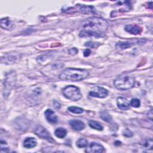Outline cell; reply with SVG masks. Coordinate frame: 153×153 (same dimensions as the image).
I'll list each match as a JSON object with an SVG mask.
<instances>
[{
	"instance_id": "obj_9",
	"label": "cell",
	"mask_w": 153,
	"mask_h": 153,
	"mask_svg": "<svg viewBox=\"0 0 153 153\" xmlns=\"http://www.w3.org/2000/svg\"><path fill=\"white\" fill-rule=\"evenodd\" d=\"M117 106L119 109L126 111L130 108V103L127 99L123 97H119L117 100Z\"/></svg>"
},
{
	"instance_id": "obj_19",
	"label": "cell",
	"mask_w": 153,
	"mask_h": 153,
	"mask_svg": "<svg viewBox=\"0 0 153 153\" xmlns=\"http://www.w3.org/2000/svg\"><path fill=\"white\" fill-rule=\"evenodd\" d=\"M101 118L106 121V122H110L112 120V117L109 114V113L107 112V111H102L100 112V115Z\"/></svg>"
},
{
	"instance_id": "obj_16",
	"label": "cell",
	"mask_w": 153,
	"mask_h": 153,
	"mask_svg": "<svg viewBox=\"0 0 153 153\" xmlns=\"http://www.w3.org/2000/svg\"><path fill=\"white\" fill-rule=\"evenodd\" d=\"M66 134H67L66 130L62 127L57 128L54 131V134L58 138H60V139L63 138L66 136Z\"/></svg>"
},
{
	"instance_id": "obj_13",
	"label": "cell",
	"mask_w": 153,
	"mask_h": 153,
	"mask_svg": "<svg viewBox=\"0 0 153 153\" xmlns=\"http://www.w3.org/2000/svg\"><path fill=\"white\" fill-rule=\"evenodd\" d=\"M36 145V140L33 137H26L23 141V146L26 148H32Z\"/></svg>"
},
{
	"instance_id": "obj_11",
	"label": "cell",
	"mask_w": 153,
	"mask_h": 153,
	"mask_svg": "<svg viewBox=\"0 0 153 153\" xmlns=\"http://www.w3.org/2000/svg\"><path fill=\"white\" fill-rule=\"evenodd\" d=\"M45 116L47 120L52 124H55L57 122V117L54 112L51 109H48L45 111Z\"/></svg>"
},
{
	"instance_id": "obj_15",
	"label": "cell",
	"mask_w": 153,
	"mask_h": 153,
	"mask_svg": "<svg viewBox=\"0 0 153 153\" xmlns=\"http://www.w3.org/2000/svg\"><path fill=\"white\" fill-rule=\"evenodd\" d=\"M13 26V23L9 18L5 17L1 19V27L4 29H10Z\"/></svg>"
},
{
	"instance_id": "obj_7",
	"label": "cell",
	"mask_w": 153,
	"mask_h": 153,
	"mask_svg": "<svg viewBox=\"0 0 153 153\" xmlns=\"http://www.w3.org/2000/svg\"><path fill=\"white\" fill-rule=\"evenodd\" d=\"M108 93L109 92L108 90L105 88L100 86H96L89 92V96L99 98H104L108 96Z\"/></svg>"
},
{
	"instance_id": "obj_12",
	"label": "cell",
	"mask_w": 153,
	"mask_h": 153,
	"mask_svg": "<svg viewBox=\"0 0 153 153\" xmlns=\"http://www.w3.org/2000/svg\"><path fill=\"white\" fill-rule=\"evenodd\" d=\"M125 30L133 35H138L142 32V28L136 25H127L125 27Z\"/></svg>"
},
{
	"instance_id": "obj_28",
	"label": "cell",
	"mask_w": 153,
	"mask_h": 153,
	"mask_svg": "<svg viewBox=\"0 0 153 153\" xmlns=\"http://www.w3.org/2000/svg\"><path fill=\"white\" fill-rule=\"evenodd\" d=\"M17 57H16V56H12V55H11V56H8V57H5L7 60H8V62H11L12 60L13 61H14L15 60V59L17 58Z\"/></svg>"
},
{
	"instance_id": "obj_30",
	"label": "cell",
	"mask_w": 153,
	"mask_h": 153,
	"mask_svg": "<svg viewBox=\"0 0 153 153\" xmlns=\"http://www.w3.org/2000/svg\"><path fill=\"white\" fill-rule=\"evenodd\" d=\"M57 106H59V107L60 108V105L59 103V102L55 101V102H54V107H55L56 109H59V108H58Z\"/></svg>"
},
{
	"instance_id": "obj_10",
	"label": "cell",
	"mask_w": 153,
	"mask_h": 153,
	"mask_svg": "<svg viewBox=\"0 0 153 153\" xmlns=\"http://www.w3.org/2000/svg\"><path fill=\"white\" fill-rule=\"evenodd\" d=\"M69 124L71 127L76 131H81L85 128L84 123L78 120H72L69 121Z\"/></svg>"
},
{
	"instance_id": "obj_24",
	"label": "cell",
	"mask_w": 153,
	"mask_h": 153,
	"mask_svg": "<svg viewBox=\"0 0 153 153\" xmlns=\"http://www.w3.org/2000/svg\"><path fill=\"white\" fill-rule=\"evenodd\" d=\"M99 45H100V44L99 42H93V41H88L84 44L85 46H86L87 47H90L92 48H95L97 47Z\"/></svg>"
},
{
	"instance_id": "obj_20",
	"label": "cell",
	"mask_w": 153,
	"mask_h": 153,
	"mask_svg": "<svg viewBox=\"0 0 153 153\" xmlns=\"http://www.w3.org/2000/svg\"><path fill=\"white\" fill-rule=\"evenodd\" d=\"M76 145L78 148H85L88 146V142L85 139L80 138L76 141Z\"/></svg>"
},
{
	"instance_id": "obj_21",
	"label": "cell",
	"mask_w": 153,
	"mask_h": 153,
	"mask_svg": "<svg viewBox=\"0 0 153 153\" xmlns=\"http://www.w3.org/2000/svg\"><path fill=\"white\" fill-rule=\"evenodd\" d=\"M68 111L73 114H81L84 112V110L79 107H76V106H70L68 108Z\"/></svg>"
},
{
	"instance_id": "obj_25",
	"label": "cell",
	"mask_w": 153,
	"mask_h": 153,
	"mask_svg": "<svg viewBox=\"0 0 153 153\" xmlns=\"http://www.w3.org/2000/svg\"><path fill=\"white\" fill-rule=\"evenodd\" d=\"M123 134L124 136H126V137H130L133 136V132H132L130 130H129V129H128V128H126V129H125V130L123 131Z\"/></svg>"
},
{
	"instance_id": "obj_23",
	"label": "cell",
	"mask_w": 153,
	"mask_h": 153,
	"mask_svg": "<svg viewBox=\"0 0 153 153\" xmlns=\"http://www.w3.org/2000/svg\"><path fill=\"white\" fill-rule=\"evenodd\" d=\"M130 105H131V106H133L134 108H138L140 105V101L138 99H136V98L132 99L130 100Z\"/></svg>"
},
{
	"instance_id": "obj_26",
	"label": "cell",
	"mask_w": 153,
	"mask_h": 153,
	"mask_svg": "<svg viewBox=\"0 0 153 153\" xmlns=\"http://www.w3.org/2000/svg\"><path fill=\"white\" fill-rule=\"evenodd\" d=\"M63 66V65L62 63H58V64H57V63H54V64L52 66V68H53V69H60V68H61Z\"/></svg>"
},
{
	"instance_id": "obj_8",
	"label": "cell",
	"mask_w": 153,
	"mask_h": 153,
	"mask_svg": "<svg viewBox=\"0 0 153 153\" xmlns=\"http://www.w3.org/2000/svg\"><path fill=\"white\" fill-rule=\"evenodd\" d=\"M103 147L102 145L96 142H91L88 145L85 152L88 153H100L103 152Z\"/></svg>"
},
{
	"instance_id": "obj_6",
	"label": "cell",
	"mask_w": 153,
	"mask_h": 153,
	"mask_svg": "<svg viewBox=\"0 0 153 153\" xmlns=\"http://www.w3.org/2000/svg\"><path fill=\"white\" fill-rule=\"evenodd\" d=\"M35 133L39 137L45 139L50 142H53L54 140L51 137L50 133L41 126H37L34 130Z\"/></svg>"
},
{
	"instance_id": "obj_1",
	"label": "cell",
	"mask_w": 153,
	"mask_h": 153,
	"mask_svg": "<svg viewBox=\"0 0 153 153\" xmlns=\"http://www.w3.org/2000/svg\"><path fill=\"white\" fill-rule=\"evenodd\" d=\"M83 30L80 31L81 37H102L109 27L108 22L100 17H91L84 20L81 22Z\"/></svg>"
},
{
	"instance_id": "obj_18",
	"label": "cell",
	"mask_w": 153,
	"mask_h": 153,
	"mask_svg": "<svg viewBox=\"0 0 153 153\" xmlns=\"http://www.w3.org/2000/svg\"><path fill=\"white\" fill-rule=\"evenodd\" d=\"M88 125L89 126L95 130H103V126L99 123L98 122L94 121V120H90L88 121Z\"/></svg>"
},
{
	"instance_id": "obj_22",
	"label": "cell",
	"mask_w": 153,
	"mask_h": 153,
	"mask_svg": "<svg viewBox=\"0 0 153 153\" xmlns=\"http://www.w3.org/2000/svg\"><path fill=\"white\" fill-rule=\"evenodd\" d=\"M152 145H153V142H152V139H149L148 140H145L143 143V146H144L145 149H152Z\"/></svg>"
},
{
	"instance_id": "obj_27",
	"label": "cell",
	"mask_w": 153,
	"mask_h": 153,
	"mask_svg": "<svg viewBox=\"0 0 153 153\" xmlns=\"http://www.w3.org/2000/svg\"><path fill=\"white\" fill-rule=\"evenodd\" d=\"M69 54H70L75 55V54H77V53H78V50H77V48H72L71 49L69 50Z\"/></svg>"
},
{
	"instance_id": "obj_4",
	"label": "cell",
	"mask_w": 153,
	"mask_h": 153,
	"mask_svg": "<svg viewBox=\"0 0 153 153\" xmlns=\"http://www.w3.org/2000/svg\"><path fill=\"white\" fill-rule=\"evenodd\" d=\"M16 78H17V76L15 71H12L7 74L5 80H4V89L3 95L4 97L8 96V95L11 92V90L15 86L16 83Z\"/></svg>"
},
{
	"instance_id": "obj_17",
	"label": "cell",
	"mask_w": 153,
	"mask_h": 153,
	"mask_svg": "<svg viewBox=\"0 0 153 153\" xmlns=\"http://www.w3.org/2000/svg\"><path fill=\"white\" fill-rule=\"evenodd\" d=\"M132 45L133 44L130 42H118L116 44V48L120 50H124L131 47Z\"/></svg>"
},
{
	"instance_id": "obj_29",
	"label": "cell",
	"mask_w": 153,
	"mask_h": 153,
	"mask_svg": "<svg viewBox=\"0 0 153 153\" xmlns=\"http://www.w3.org/2000/svg\"><path fill=\"white\" fill-rule=\"evenodd\" d=\"M91 50H89V49H86L84 51V56L85 57H87L90 54H91Z\"/></svg>"
},
{
	"instance_id": "obj_5",
	"label": "cell",
	"mask_w": 153,
	"mask_h": 153,
	"mask_svg": "<svg viewBox=\"0 0 153 153\" xmlns=\"http://www.w3.org/2000/svg\"><path fill=\"white\" fill-rule=\"evenodd\" d=\"M62 93L67 99L76 101L80 99L82 97V94L80 90L74 85H68L62 90Z\"/></svg>"
},
{
	"instance_id": "obj_2",
	"label": "cell",
	"mask_w": 153,
	"mask_h": 153,
	"mask_svg": "<svg viewBox=\"0 0 153 153\" xmlns=\"http://www.w3.org/2000/svg\"><path fill=\"white\" fill-rule=\"evenodd\" d=\"M88 72L83 69L67 68L62 71L59 77L63 81H79L88 76Z\"/></svg>"
},
{
	"instance_id": "obj_3",
	"label": "cell",
	"mask_w": 153,
	"mask_h": 153,
	"mask_svg": "<svg viewBox=\"0 0 153 153\" xmlns=\"http://www.w3.org/2000/svg\"><path fill=\"white\" fill-rule=\"evenodd\" d=\"M134 78L128 75H120L114 82L115 87L121 90H126L131 88L134 85Z\"/></svg>"
},
{
	"instance_id": "obj_14",
	"label": "cell",
	"mask_w": 153,
	"mask_h": 153,
	"mask_svg": "<svg viewBox=\"0 0 153 153\" xmlns=\"http://www.w3.org/2000/svg\"><path fill=\"white\" fill-rule=\"evenodd\" d=\"M78 9L80 12L84 14H93L94 13V8L93 6H86L84 5H80L78 6Z\"/></svg>"
}]
</instances>
